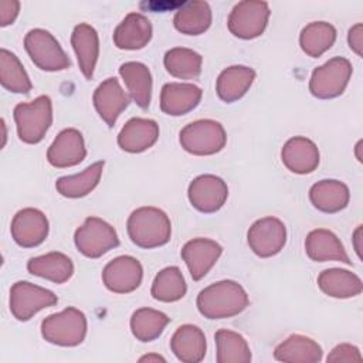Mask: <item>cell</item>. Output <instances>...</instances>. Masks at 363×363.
Masks as SVG:
<instances>
[{
	"label": "cell",
	"instance_id": "1",
	"mask_svg": "<svg viewBox=\"0 0 363 363\" xmlns=\"http://www.w3.org/2000/svg\"><path fill=\"white\" fill-rule=\"evenodd\" d=\"M197 309L207 319H225L241 313L250 303L245 289L235 281L214 282L197 295Z\"/></svg>",
	"mask_w": 363,
	"mask_h": 363
},
{
	"label": "cell",
	"instance_id": "2",
	"mask_svg": "<svg viewBox=\"0 0 363 363\" xmlns=\"http://www.w3.org/2000/svg\"><path fill=\"white\" fill-rule=\"evenodd\" d=\"M126 230L130 241L140 248H157L169 242L172 223L167 214L157 207H139L128 218Z\"/></svg>",
	"mask_w": 363,
	"mask_h": 363
},
{
	"label": "cell",
	"instance_id": "3",
	"mask_svg": "<svg viewBox=\"0 0 363 363\" xmlns=\"http://www.w3.org/2000/svg\"><path fill=\"white\" fill-rule=\"evenodd\" d=\"M13 116L20 140L35 145L44 139L52 123V102L50 96L40 95L31 102L17 104Z\"/></svg>",
	"mask_w": 363,
	"mask_h": 363
},
{
	"label": "cell",
	"instance_id": "4",
	"mask_svg": "<svg viewBox=\"0 0 363 363\" xmlns=\"http://www.w3.org/2000/svg\"><path fill=\"white\" fill-rule=\"evenodd\" d=\"M86 316L74 306L47 316L41 322L43 337L52 345L72 347L84 342L86 336Z\"/></svg>",
	"mask_w": 363,
	"mask_h": 363
},
{
	"label": "cell",
	"instance_id": "5",
	"mask_svg": "<svg viewBox=\"0 0 363 363\" xmlns=\"http://www.w3.org/2000/svg\"><path fill=\"white\" fill-rule=\"evenodd\" d=\"M182 147L196 156L218 153L227 142L223 125L213 119H199L186 125L179 133Z\"/></svg>",
	"mask_w": 363,
	"mask_h": 363
},
{
	"label": "cell",
	"instance_id": "6",
	"mask_svg": "<svg viewBox=\"0 0 363 363\" xmlns=\"http://www.w3.org/2000/svg\"><path fill=\"white\" fill-rule=\"evenodd\" d=\"M24 48L34 65L43 71H62L71 65L69 57L65 54L57 38L47 30H30L24 37Z\"/></svg>",
	"mask_w": 363,
	"mask_h": 363
},
{
	"label": "cell",
	"instance_id": "7",
	"mask_svg": "<svg viewBox=\"0 0 363 363\" xmlns=\"http://www.w3.org/2000/svg\"><path fill=\"white\" fill-rule=\"evenodd\" d=\"M353 68L349 60L333 57L313 69L309 91L318 99H332L342 95L350 81Z\"/></svg>",
	"mask_w": 363,
	"mask_h": 363
},
{
	"label": "cell",
	"instance_id": "8",
	"mask_svg": "<svg viewBox=\"0 0 363 363\" xmlns=\"http://www.w3.org/2000/svg\"><path fill=\"white\" fill-rule=\"evenodd\" d=\"M77 250L88 258H99L119 245L115 228L99 217H88L74 234Z\"/></svg>",
	"mask_w": 363,
	"mask_h": 363
},
{
	"label": "cell",
	"instance_id": "9",
	"mask_svg": "<svg viewBox=\"0 0 363 363\" xmlns=\"http://www.w3.org/2000/svg\"><path fill=\"white\" fill-rule=\"evenodd\" d=\"M57 302L58 298L52 291L28 281H17L10 288V311L20 322L30 320L37 312L54 306Z\"/></svg>",
	"mask_w": 363,
	"mask_h": 363
},
{
	"label": "cell",
	"instance_id": "10",
	"mask_svg": "<svg viewBox=\"0 0 363 363\" xmlns=\"http://www.w3.org/2000/svg\"><path fill=\"white\" fill-rule=\"evenodd\" d=\"M269 13L267 1H240L233 7L228 16V30L233 35L242 40L259 37L267 28Z\"/></svg>",
	"mask_w": 363,
	"mask_h": 363
},
{
	"label": "cell",
	"instance_id": "11",
	"mask_svg": "<svg viewBox=\"0 0 363 363\" xmlns=\"http://www.w3.org/2000/svg\"><path fill=\"white\" fill-rule=\"evenodd\" d=\"M250 248L259 258H269L281 252L286 242V227L277 217L257 220L247 233Z\"/></svg>",
	"mask_w": 363,
	"mask_h": 363
},
{
	"label": "cell",
	"instance_id": "12",
	"mask_svg": "<svg viewBox=\"0 0 363 363\" xmlns=\"http://www.w3.org/2000/svg\"><path fill=\"white\" fill-rule=\"evenodd\" d=\"M187 196L190 204L206 214L218 211L228 197L227 183L214 174H201L189 184Z\"/></svg>",
	"mask_w": 363,
	"mask_h": 363
},
{
	"label": "cell",
	"instance_id": "13",
	"mask_svg": "<svg viewBox=\"0 0 363 363\" xmlns=\"http://www.w3.org/2000/svg\"><path fill=\"white\" fill-rule=\"evenodd\" d=\"M143 278L142 264L130 255H121L109 261L102 271L104 285L115 294H129L139 288Z\"/></svg>",
	"mask_w": 363,
	"mask_h": 363
},
{
	"label": "cell",
	"instance_id": "14",
	"mask_svg": "<svg viewBox=\"0 0 363 363\" xmlns=\"http://www.w3.org/2000/svg\"><path fill=\"white\" fill-rule=\"evenodd\" d=\"M48 228L45 214L38 208L27 207L14 214L10 233L17 245L23 248H33L44 242L48 235Z\"/></svg>",
	"mask_w": 363,
	"mask_h": 363
},
{
	"label": "cell",
	"instance_id": "15",
	"mask_svg": "<svg viewBox=\"0 0 363 363\" xmlns=\"http://www.w3.org/2000/svg\"><path fill=\"white\" fill-rule=\"evenodd\" d=\"M86 156L84 136L78 129L68 128L61 130L47 150V160L58 169L79 164Z\"/></svg>",
	"mask_w": 363,
	"mask_h": 363
},
{
	"label": "cell",
	"instance_id": "16",
	"mask_svg": "<svg viewBox=\"0 0 363 363\" xmlns=\"http://www.w3.org/2000/svg\"><path fill=\"white\" fill-rule=\"evenodd\" d=\"M223 252V247L210 238H193L187 241L180 255L186 262L189 272L194 281H200L213 268Z\"/></svg>",
	"mask_w": 363,
	"mask_h": 363
},
{
	"label": "cell",
	"instance_id": "17",
	"mask_svg": "<svg viewBox=\"0 0 363 363\" xmlns=\"http://www.w3.org/2000/svg\"><path fill=\"white\" fill-rule=\"evenodd\" d=\"M130 96L123 91L115 77L102 81L92 95L94 106L101 119L112 128L118 116L128 108Z\"/></svg>",
	"mask_w": 363,
	"mask_h": 363
},
{
	"label": "cell",
	"instance_id": "18",
	"mask_svg": "<svg viewBox=\"0 0 363 363\" xmlns=\"http://www.w3.org/2000/svg\"><path fill=\"white\" fill-rule=\"evenodd\" d=\"M203 91L194 84L167 82L162 86L160 109L170 116H182L193 111L201 101Z\"/></svg>",
	"mask_w": 363,
	"mask_h": 363
},
{
	"label": "cell",
	"instance_id": "19",
	"mask_svg": "<svg viewBox=\"0 0 363 363\" xmlns=\"http://www.w3.org/2000/svg\"><path fill=\"white\" fill-rule=\"evenodd\" d=\"M284 166L296 174L312 173L319 166V149L305 136L288 139L281 150Z\"/></svg>",
	"mask_w": 363,
	"mask_h": 363
},
{
	"label": "cell",
	"instance_id": "20",
	"mask_svg": "<svg viewBox=\"0 0 363 363\" xmlns=\"http://www.w3.org/2000/svg\"><path fill=\"white\" fill-rule=\"evenodd\" d=\"M159 138V125L153 119L132 118L118 135V145L129 153H140L152 147Z\"/></svg>",
	"mask_w": 363,
	"mask_h": 363
},
{
	"label": "cell",
	"instance_id": "21",
	"mask_svg": "<svg viewBox=\"0 0 363 363\" xmlns=\"http://www.w3.org/2000/svg\"><path fill=\"white\" fill-rule=\"evenodd\" d=\"M306 255L316 262L339 261L350 265L352 261L335 233L326 228L312 230L305 240Z\"/></svg>",
	"mask_w": 363,
	"mask_h": 363
},
{
	"label": "cell",
	"instance_id": "22",
	"mask_svg": "<svg viewBox=\"0 0 363 363\" xmlns=\"http://www.w3.org/2000/svg\"><path fill=\"white\" fill-rule=\"evenodd\" d=\"M71 45L77 55L81 72L86 79H91L99 57V38L96 30L86 23L77 24L71 34Z\"/></svg>",
	"mask_w": 363,
	"mask_h": 363
},
{
	"label": "cell",
	"instance_id": "23",
	"mask_svg": "<svg viewBox=\"0 0 363 363\" xmlns=\"http://www.w3.org/2000/svg\"><path fill=\"white\" fill-rule=\"evenodd\" d=\"M170 349L180 362L199 363L206 356V336L196 325H182L170 339Z\"/></svg>",
	"mask_w": 363,
	"mask_h": 363
},
{
	"label": "cell",
	"instance_id": "24",
	"mask_svg": "<svg viewBox=\"0 0 363 363\" xmlns=\"http://www.w3.org/2000/svg\"><path fill=\"white\" fill-rule=\"evenodd\" d=\"M152 38V24L140 13H129L113 31V44L121 50H140Z\"/></svg>",
	"mask_w": 363,
	"mask_h": 363
},
{
	"label": "cell",
	"instance_id": "25",
	"mask_svg": "<svg viewBox=\"0 0 363 363\" xmlns=\"http://www.w3.org/2000/svg\"><path fill=\"white\" fill-rule=\"evenodd\" d=\"M309 200L319 211L333 214L346 208L350 200V193L343 182L326 179L311 187Z\"/></svg>",
	"mask_w": 363,
	"mask_h": 363
},
{
	"label": "cell",
	"instance_id": "26",
	"mask_svg": "<svg viewBox=\"0 0 363 363\" xmlns=\"http://www.w3.org/2000/svg\"><path fill=\"white\" fill-rule=\"evenodd\" d=\"M119 75L133 102L139 108L147 109L152 99V75L149 68L142 62L128 61L119 67Z\"/></svg>",
	"mask_w": 363,
	"mask_h": 363
},
{
	"label": "cell",
	"instance_id": "27",
	"mask_svg": "<svg viewBox=\"0 0 363 363\" xmlns=\"http://www.w3.org/2000/svg\"><path fill=\"white\" fill-rule=\"evenodd\" d=\"M255 79V71L245 65H231L223 69L216 82V91L221 101L231 104L242 98Z\"/></svg>",
	"mask_w": 363,
	"mask_h": 363
},
{
	"label": "cell",
	"instance_id": "28",
	"mask_svg": "<svg viewBox=\"0 0 363 363\" xmlns=\"http://www.w3.org/2000/svg\"><path fill=\"white\" fill-rule=\"evenodd\" d=\"M27 269L31 275L44 278L54 284H64L72 277L74 264L68 255L52 251L30 258L27 262Z\"/></svg>",
	"mask_w": 363,
	"mask_h": 363
},
{
	"label": "cell",
	"instance_id": "29",
	"mask_svg": "<svg viewBox=\"0 0 363 363\" xmlns=\"http://www.w3.org/2000/svg\"><path fill=\"white\" fill-rule=\"evenodd\" d=\"M318 286L323 294L337 299L353 298L362 294V279L352 271L329 268L319 274Z\"/></svg>",
	"mask_w": 363,
	"mask_h": 363
},
{
	"label": "cell",
	"instance_id": "30",
	"mask_svg": "<svg viewBox=\"0 0 363 363\" xmlns=\"http://www.w3.org/2000/svg\"><path fill=\"white\" fill-rule=\"evenodd\" d=\"M322 354V347L313 339L298 333L288 336L274 350V357L285 363H316Z\"/></svg>",
	"mask_w": 363,
	"mask_h": 363
},
{
	"label": "cell",
	"instance_id": "31",
	"mask_svg": "<svg viewBox=\"0 0 363 363\" xmlns=\"http://www.w3.org/2000/svg\"><path fill=\"white\" fill-rule=\"evenodd\" d=\"M211 18L213 16L208 3L193 0L182 3V7L173 17V24L182 34L200 35L208 30Z\"/></svg>",
	"mask_w": 363,
	"mask_h": 363
},
{
	"label": "cell",
	"instance_id": "32",
	"mask_svg": "<svg viewBox=\"0 0 363 363\" xmlns=\"http://www.w3.org/2000/svg\"><path fill=\"white\" fill-rule=\"evenodd\" d=\"M105 162L99 160L74 176H64L55 182L57 191L68 199H79L89 194L99 183Z\"/></svg>",
	"mask_w": 363,
	"mask_h": 363
},
{
	"label": "cell",
	"instance_id": "33",
	"mask_svg": "<svg viewBox=\"0 0 363 363\" xmlns=\"http://www.w3.org/2000/svg\"><path fill=\"white\" fill-rule=\"evenodd\" d=\"M336 41V28L326 21H312L305 26L299 35V44L302 51L318 58L325 54Z\"/></svg>",
	"mask_w": 363,
	"mask_h": 363
},
{
	"label": "cell",
	"instance_id": "34",
	"mask_svg": "<svg viewBox=\"0 0 363 363\" xmlns=\"http://www.w3.org/2000/svg\"><path fill=\"white\" fill-rule=\"evenodd\" d=\"M163 64L166 71L179 79H194L201 72L203 58L199 52L184 47H174L166 51Z\"/></svg>",
	"mask_w": 363,
	"mask_h": 363
},
{
	"label": "cell",
	"instance_id": "35",
	"mask_svg": "<svg viewBox=\"0 0 363 363\" xmlns=\"http://www.w3.org/2000/svg\"><path fill=\"white\" fill-rule=\"evenodd\" d=\"M217 347V363H248L251 350L247 340L230 329H218L214 335Z\"/></svg>",
	"mask_w": 363,
	"mask_h": 363
},
{
	"label": "cell",
	"instance_id": "36",
	"mask_svg": "<svg viewBox=\"0 0 363 363\" xmlns=\"http://www.w3.org/2000/svg\"><path fill=\"white\" fill-rule=\"evenodd\" d=\"M0 82L4 89L14 94H28L33 88L18 57L6 48L0 50Z\"/></svg>",
	"mask_w": 363,
	"mask_h": 363
},
{
	"label": "cell",
	"instance_id": "37",
	"mask_svg": "<svg viewBox=\"0 0 363 363\" xmlns=\"http://www.w3.org/2000/svg\"><path fill=\"white\" fill-rule=\"evenodd\" d=\"M169 322L170 318L166 313L152 308H140L132 313L130 330L138 340L152 342L163 333Z\"/></svg>",
	"mask_w": 363,
	"mask_h": 363
},
{
	"label": "cell",
	"instance_id": "38",
	"mask_svg": "<svg viewBox=\"0 0 363 363\" xmlns=\"http://www.w3.org/2000/svg\"><path fill=\"white\" fill-rule=\"evenodd\" d=\"M187 292L184 277L179 267H167L155 277L150 294L160 302H176Z\"/></svg>",
	"mask_w": 363,
	"mask_h": 363
},
{
	"label": "cell",
	"instance_id": "39",
	"mask_svg": "<svg viewBox=\"0 0 363 363\" xmlns=\"http://www.w3.org/2000/svg\"><path fill=\"white\" fill-rule=\"evenodd\" d=\"M328 362H362L363 357L357 346L350 343H340L332 349L326 357Z\"/></svg>",
	"mask_w": 363,
	"mask_h": 363
},
{
	"label": "cell",
	"instance_id": "40",
	"mask_svg": "<svg viewBox=\"0 0 363 363\" xmlns=\"http://www.w3.org/2000/svg\"><path fill=\"white\" fill-rule=\"evenodd\" d=\"M20 13V1L17 0H1L0 1V26L6 27L14 23Z\"/></svg>",
	"mask_w": 363,
	"mask_h": 363
},
{
	"label": "cell",
	"instance_id": "41",
	"mask_svg": "<svg viewBox=\"0 0 363 363\" xmlns=\"http://www.w3.org/2000/svg\"><path fill=\"white\" fill-rule=\"evenodd\" d=\"M347 43L352 51H354L359 57H362V48H363V24L357 23L354 24L347 34Z\"/></svg>",
	"mask_w": 363,
	"mask_h": 363
},
{
	"label": "cell",
	"instance_id": "42",
	"mask_svg": "<svg viewBox=\"0 0 363 363\" xmlns=\"http://www.w3.org/2000/svg\"><path fill=\"white\" fill-rule=\"evenodd\" d=\"M353 247H354V251L357 254L359 258H362V225H357V228L354 230L353 233Z\"/></svg>",
	"mask_w": 363,
	"mask_h": 363
},
{
	"label": "cell",
	"instance_id": "43",
	"mask_svg": "<svg viewBox=\"0 0 363 363\" xmlns=\"http://www.w3.org/2000/svg\"><path fill=\"white\" fill-rule=\"evenodd\" d=\"M139 362H166V359L159 354H145L139 359Z\"/></svg>",
	"mask_w": 363,
	"mask_h": 363
},
{
	"label": "cell",
	"instance_id": "44",
	"mask_svg": "<svg viewBox=\"0 0 363 363\" xmlns=\"http://www.w3.org/2000/svg\"><path fill=\"white\" fill-rule=\"evenodd\" d=\"M360 147H362V140H359V142H357V145H356V157H357V160H359V162H362V155H360Z\"/></svg>",
	"mask_w": 363,
	"mask_h": 363
},
{
	"label": "cell",
	"instance_id": "45",
	"mask_svg": "<svg viewBox=\"0 0 363 363\" xmlns=\"http://www.w3.org/2000/svg\"><path fill=\"white\" fill-rule=\"evenodd\" d=\"M1 128H3V143L1 146L6 145V138H7V133H6V123H4V119H1Z\"/></svg>",
	"mask_w": 363,
	"mask_h": 363
}]
</instances>
